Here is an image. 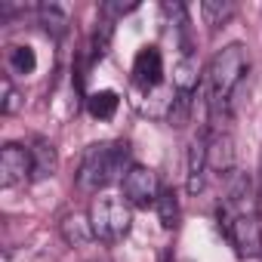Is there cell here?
<instances>
[{"instance_id":"obj_12","label":"cell","mask_w":262,"mask_h":262,"mask_svg":"<svg viewBox=\"0 0 262 262\" xmlns=\"http://www.w3.org/2000/svg\"><path fill=\"white\" fill-rule=\"evenodd\" d=\"M117 105H120V99H117L114 90H99V93H90V99H86V111H90L96 120H108V117H114Z\"/></svg>"},{"instance_id":"obj_3","label":"cell","mask_w":262,"mask_h":262,"mask_svg":"<svg viewBox=\"0 0 262 262\" xmlns=\"http://www.w3.org/2000/svg\"><path fill=\"white\" fill-rule=\"evenodd\" d=\"M129 164V145L126 142H96L83 151L80 170H77V188L86 194H99L111 182L123 179Z\"/></svg>"},{"instance_id":"obj_13","label":"cell","mask_w":262,"mask_h":262,"mask_svg":"<svg viewBox=\"0 0 262 262\" xmlns=\"http://www.w3.org/2000/svg\"><path fill=\"white\" fill-rule=\"evenodd\" d=\"M7 65H10V71L13 74H31L34 68H37V56H34V50L31 47H22V43H16V47H10V53H7Z\"/></svg>"},{"instance_id":"obj_9","label":"cell","mask_w":262,"mask_h":262,"mask_svg":"<svg viewBox=\"0 0 262 262\" xmlns=\"http://www.w3.org/2000/svg\"><path fill=\"white\" fill-rule=\"evenodd\" d=\"M31 164H34V179H50L59 170V155L47 139H37L31 145Z\"/></svg>"},{"instance_id":"obj_17","label":"cell","mask_w":262,"mask_h":262,"mask_svg":"<svg viewBox=\"0 0 262 262\" xmlns=\"http://www.w3.org/2000/svg\"><path fill=\"white\" fill-rule=\"evenodd\" d=\"M158 216H161V225L164 228H176L179 225V201H176V191H161V198H158Z\"/></svg>"},{"instance_id":"obj_11","label":"cell","mask_w":262,"mask_h":262,"mask_svg":"<svg viewBox=\"0 0 262 262\" xmlns=\"http://www.w3.org/2000/svg\"><path fill=\"white\" fill-rule=\"evenodd\" d=\"M204 179H207V155H204V139H194L191 142V151H188V191L198 194L204 188Z\"/></svg>"},{"instance_id":"obj_6","label":"cell","mask_w":262,"mask_h":262,"mask_svg":"<svg viewBox=\"0 0 262 262\" xmlns=\"http://www.w3.org/2000/svg\"><path fill=\"white\" fill-rule=\"evenodd\" d=\"M34 179V164H31V148H22L16 142L4 145L0 151V185L4 188H16L22 182Z\"/></svg>"},{"instance_id":"obj_19","label":"cell","mask_w":262,"mask_h":262,"mask_svg":"<svg viewBox=\"0 0 262 262\" xmlns=\"http://www.w3.org/2000/svg\"><path fill=\"white\" fill-rule=\"evenodd\" d=\"M136 4H102V16L105 22H111V16H126V13H133Z\"/></svg>"},{"instance_id":"obj_16","label":"cell","mask_w":262,"mask_h":262,"mask_svg":"<svg viewBox=\"0 0 262 262\" xmlns=\"http://www.w3.org/2000/svg\"><path fill=\"white\" fill-rule=\"evenodd\" d=\"M37 19H40V25H43L47 31H53V34H62V31L68 28V13H65L62 7H56V4H40V7H37Z\"/></svg>"},{"instance_id":"obj_2","label":"cell","mask_w":262,"mask_h":262,"mask_svg":"<svg viewBox=\"0 0 262 262\" xmlns=\"http://www.w3.org/2000/svg\"><path fill=\"white\" fill-rule=\"evenodd\" d=\"M247 71H250V56L241 43H228L210 59L207 74H204V90H207V108L213 120L228 117L234 111Z\"/></svg>"},{"instance_id":"obj_15","label":"cell","mask_w":262,"mask_h":262,"mask_svg":"<svg viewBox=\"0 0 262 262\" xmlns=\"http://www.w3.org/2000/svg\"><path fill=\"white\" fill-rule=\"evenodd\" d=\"M201 16H204V22L210 28H219V25H225L234 16V4H228V0H204Z\"/></svg>"},{"instance_id":"obj_1","label":"cell","mask_w":262,"mask_h":262,"mask_svg":"<svg viewBox=\"0 0 262 262\" xmlns=\"http://www.w3.org/2000/svg\"><path fill=\"white\" fill-rule=\"evenodd\" d=\"M219 231L234 247L237 256L256 259L262 256V213H259V194L250 176L237 173L216 210Z\"/></svg>"},{"instance_id":"obj_18","label":"cell","mask_w":262,"mask_h":262,"mask_svg":"<svg viewBox=\"0 0 262 262\" xmlns=\"http://www.w3.org/2000/svg\"><path fill=\"white\" fill-rule=\"evenodd\" d=\"M0 90H4V99H0V111H4V114H13V111L19 108V93H16V86H13V80L4 77Z\"/></svg>"},{"instance_id":"obj_5","label":"cell","mask_w":262,"mask_h":262,"mask_svg":"<svg viewBox=\"0 0 262 262\" xmlns=\"http://www.w3.org/2000/svg\"><path fill=\"white\" fill-rule=\"evenodd\" d=\"M120 188H123V201L129 207H158L161 182H158V173L148 167L133 164L126 170V176L120 179Z\"/></svg>"},{"instance_id":"obj_8","label":"cell","mask_w":262,"mask_h":262,"mask_svg":"<svg viewBox=\"0 0 262 262\" xmlns=\"http://www.w3.org/2000/svg\"><path fill=\"white\" fill-rule=\"evenodd\" d=\"M133 83L145 93L161 90L164 83V56L158 47H142L133 59Z\"/></svg>"},{"instance_id":"obj_10","label":"cell","mask_w":262,"mask_h":262,"mask_svg":"<svg viewBox=\"0 0 262 262\" xmlns=\"http://www.w3.org/2000/svg\"><path fill=\"white\" fill-rule=\"evenodd\" d=\"M173 83H176V93L194 96V90H198V83H201V68H198V62H194L188 53L176 62V68H173Z\"/></svg>"},{"instance_id":"obj_7","label":"cell","mask_w":262,"mask_h":262,"mask_svg":"<svg viewBox=\"0 0 262 262\" xmlns=\"http://www.w3.org/2000/svg\"><path fill=\"white\" fill-rule=\"evenodd\" d=\"M204 155H207V173L213 176H231L234 170V139L225 129H210L204 136Z\"/></svg>"},{"instance_id":"obj_4","label":"cell","mask_w":262,"mask_h":262,"mask_svg":"<svg viewBox=\"0 0 262 262\" xmlns=\"http://www.w3.org/2000/svg\"><path fill=\"white\" fill-rule=\"evenodd\" d=\"M90 228L102 244H120L133 228V210L120 194H99L90 204Z\"/></svg>"},{"instance_id":"obj_14","label":"cell","mask_w":262,"mask_h":262,"mask_svg":"<svg viewBox=\"0 0 262 262\" xmlns=\"http://www.w3.org/2000/svg\"><path fill=\"white\" fill-rule=\"evenodd\" d=\"M62 234H65V241L74 244V247H86V244L96 237L93 228H90V219H80V216H68V219L62 222Z\"/></svg>"}]
</instances>
